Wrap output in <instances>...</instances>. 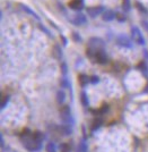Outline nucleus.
<instances>
[{"label": "nucleus", "instance_id": "nucleus-12", "mask_svg": "<svg viewBox=\"0 0 148 152\" xmlns=\"http://www.w3.org/2000/svg\"><path fill=\"white\" fill-rule=\"evenodd\" d=\"M20 7H22V9L25 12L26 14H28V15H31L32 17H34V18H36L38 20H40V17H39V15L35 13V12H33L32 9L30 8L28 6H26V5H23V4H20Z\"/></svg>", "mask_w": 148, "mask_h": 152}, {"label": "nucleus", "instance_id": "nucleus-23", "mask_svg": "<svg viewBox=\"0 0 148 152\" xmlns=\"http://www.w3.org/2000/svg\"><path fill=\"white\" fill-rule=\"evenodd\" d=\"M45 149H46V152H57V149H56V145H54L53 142L48 143L46 146H45Z\"/></svg>", "mask_w": 148, "mask_h": 152}, {"label": "nucleus", "instance_id": "nucleus-19", "mask_svg": "<svg viewBox=\"0 0 148 152\" xmlns=\"http://www.w3.org/2000/svg\"><path fill=\"white\" fill-rule=\"evenodd\" d=\"M80 101H82V103H83V106H84V107H88L90 101H88V98H87L86 92H84V91L80 93Z\"/></svg>", "mask_w": 148, "mask_h": 152}, {"label": "nucleus", "instance_id": "nucleus-31", "mask_svg": "<svg viewBox=\"0 0 148 152\" xmlns=\"http://www.w3.org/2000/svg\"><path fill=\"white\" fill-rule=\"evenodd\" d=\"M40 28H41V30H42V31L43 32H45V33H46V34H48V35H49V37H50V38H52V35H51V32L49 31V30H46V28H45V27H43V25H42V24H40Z\"/></svg>", "mask_w": 148, "mask_h": 152}, {"label": "nucleus", "instance_id": "nucleus-15", "mask_svg": "<svg viewBox=\"0 0 148 152\" xmlns=\"http://www.w3.org/2000/svg\"><path fill=\"white\" fill-rule=\"evenodd\" d=\"M138 69L140 70L145 76H148V66L145 60H142V61L139 63V65H138Z\"/></svg>", "mask_w": 148, "mask_h": 152}, {"label": "nucleus", "instance_id": "nucleus-24", "mask_svg": "<svg viewBox=\"0 0 148 152\" xmlns=\"http://www.w3.org/2000/svg\"><path fill=\"white\" fill-rule=\"evenodd\" d=\"M9 95H5V96H2V99H1V109H5L6 106L8 104V102H9Z\"/></svg>", "mask_w": 148, "mask_h": 152}, {"label": "nucleus", "instance_id": "nucleus-32", "mask_svg": "<svg viewBox=\"0 0 148 152\" xmlns=\"http://www.w3.org/2000/svg\"><path fill=\"white\" fill-rule=\"evenodd\" d=\"M142 26H144V28H145L146 31H148V22L147 20H142Z\"/></svg>", "mask_w": 148, "mask_h": 152}, {"label": "nucleus", "instance_id": "nucleus-34", "mask_svg": "<svg viewBox=\"0 0 148 152\" xmlns=\"http://www.w3.org/2000/svg\"><path fill=\"white\" fill-rule=\"evenodd\" d=\"M142 52H144V57L146 58V60H148V51L147 50H144Z\"/></svg>", "mask_w": 148, "mask_h": 152}, {"label": "nucleus", "instance_id": "nucleus-1", "mask_svg": "<svg viewBox=\"0 0 148 152\" xmlns=\"http://www.w3.org/2000/svg\"><path fill=\"white\" fill-rule=\"evenodd\" d=\"M23 141V145L25 148L26 150L31 152H35V151H39L41 150L42 148V142H38L33 137H25V139H22Z\"/></svg>", "mask_w": 148, "mask_h": 152}, {"label": "nucleus", "instance_id": "nucleus-8", "mask_svg": "<svg viewBox=\"0 0 148 152\" xmlns=\"http://www.w3.org/2000/svg\"><path fill=\"white\" fill-rule=\"evenodd\" d=\"M71 23L75 24L76 26L85 25L87 23V18H86V16H85L84 14H77V15H75L74 18L71 19Z\"/></svg>", "mask_w": 148, "mask_h": 152}, {"label": "nucleus", "instance_id": "nucleus-29", "mask_svg": "<svg viewBox=\"0 0 148 152\" xmlns=\"http://www.w3.org/2000/svg\"><path fill=\"white\" fill-rule=\"evenodd\" d=\"M79 151L80 152H87V145L85 142H80L79 144Z\"/></svg>", "mask_w": 148, "mask_h": 152}, {"label": "nucleus", "instance_id": "nucleus-26", "mask_svg": "<svg viewBox=\"0 0 148 152\" xmlns=\"http://www.w3.org/2000/svg\"><path fill=\"white\" fill-rule=\"evenodd\" d=\"M61 72H62V75L64 76H67V74H68V66H67L66 61L61 63Z\"/></svg>", "mask_w": 148, "mask_h": 152}, {"label": "nucleus", "instance_id": "nucleus-22", "mask_svg": "<svg viewBox=\"0 0 148 152\" xmlns=\"http://www.w3.org/2000/svg\"><path fill=\"white\" fill-rule=\"evenodd\" d=\"M136 8L142 14H145V15H148V10L146 9V7H144V5H142L140 2H136Z\"/></svg>", "mask_w": 148, "mask_h": 152}, {"label": "nucleus", "instance_id": "nucleus-6", "mask_svg": "<svg viewBox=\"0 0 148 152\" xmlns=\"http://www.w3.org/2000/svg\"><path fill=\"white\" fill-rule=\"evenodd\" d=\"M116 45H120V47H123V48H132V42H131V40L127 37V35H124V34H120V35H118L116 37Z\"/></svg>", "mask_w": 148, "mask_h": 152}, {"label": "nucleus", "instance_id": "nucleus-5", "mask_svg": "<svg viewBox=\"0 0 148 152\" xmlns=\"http://www.w3.org/2000/svg\"><path fill=\"white\" fill-rule=\"evenodd\" d=\"M105 42L101 38H90L88 41V48H92L94 50H101L104 49Z\"/></svg>", "mask_w": 148, "mask_h": 152}, {"label": "nucleus", "instance_id": "nucleus-28", "mask_svg": "<svg viewBox=\"0 0 148 152\" xmlns=\"http://www.w3.org/2000/svg\"><path fill=\"white\" fill-rule=\"evenodd\" d=\"M72 39H74V41H76V42H80V41H82V38H80V35L78 34L77 32H72Z\"/></svg>", "mask_w": 148, "mask_h": 152}, {"label": "nucleus", "instance_id": "nucleus-14", "mask_svg": "<svg viewBox=\"0 0 148 152\" xmlns=\"http://www.w3.org/2000/svg\"><path fill=\"white\" fill-rule=\"evenodd\" d=\"M53 56L57 58L58 60H61L62 59V50H61V48H60V45H54L53 47Z\"/></svg>", "mask_w": 148, "mask_h": 152}, {"label": "nucleus", "instance_id": "nucleus-4", "mask_svg": "<svg viewBox=\"0 0 148 152\" xmlns=\"http://www.w3.org/2000/svg\"><path fill=\"white\" fill-rule=\"evenodd\" d=\"M131 34H132V38L135 40L136 42L139 45H145L146 41H145V38L142 34V31L137 27V26H132L131 27Z\"/></svg>", "mask_w": 148, "mask_h": 152}, {"label": "nucleus", "instance_id": "nucleus-16", "mask_svg": "<svg viewBox=\"0 0 148 152\" xmlns=\"http://www.w3.org/2000/svg\"><path fill=\"white\" fill-rule=\"evenodd\" d=\"M60 85H61V88L62 89H68L71 91V84L69 82V80L67 78V76H64L62 78H61V81H60Z\"/></svg>", "mask_w": 148, "mask_h": 152}, {"label": "nucleus", "instance_id": "nucleus-3", "mask_svg": "<svg viewBox=\"0 0 148 152\" xmlns=\"http://www.w3.org/2000/svg\"><path fill=\"white\" fill-rule=\"evenodd\" d=\"M92 60H94V63H97L100 65H104V64L108 63V56L105 53V50L104 49H101V50H95V53H94V57Z\"/></svg>", "mask_w": 148, "mask_h": 152}, {"label": "nucleus", "instance_id": "nucleus-2", "mask_svg": "<svg viewBox=\"0 0 148 152\" xmlns=\"http://www.w3.org/2000/svg\"><path fill=\"white\" fill-rule=\"evenodd\" d=\"M60 117H61V121H64L66 125H69L71 126L72 125V116H71V111H70V107L69 106H64L60 109Z\"/></svg>", "mask_w": 148, "mask_h": 152}, {"label": "nucleus", "instance_id": "nucleus-27", "mask_svg": "<svg viewBox=\"0 0 148 152\" xmlns=\"http://www.w3.org/2000/svg\"><path fill=\"white\" fill-rule=\"evenodd\" d=\"M119 22H126L127 20V17L123 15V14H121V13H116V17Z\"/></svg>", "mask_w": 148, "mask_h": 152}, {"label": "nucleus", "instance_id": "nucleus-21", "mask_svg": "<svg viewBox=\"0 0 148 152\" xmlns=\"http://www.w3.org/2000/svg\"><path fill=\"white\" fill-rule=\"evenodd\" d=\"M122 9L126 13H128V12L131 10V2H130V0H122Z\"/></svg>", "mask_w": 148, "mask_h": 152}, {"label": "nucleus", "instance_id": "nucleus-7", "mask_svg": "<svg viewBox=\"0 0 148 152\" xmlns=\"http://www.w3.org/2000/svg\"><path fill=\"white\" fill-rule=\"evenodd\" d=\"M87 14L90 15V17L92 18H95L100 15H103V13L105 12V8L103 6H95V7H90L86 9Z\"/></svg>", "mask_w": 148, "mask_h": 152}, {"label": "nucleus", "instance_id": "nucleus-20", "mask_svg": "<svg viewBox=\"0 0 148 152\" xmlns=\"http://www.w3.org/2000/svg\"><path fill=\"white\" fill-rule=\"evenodd\" d=\"M102 123H103V121H102L101 118H96V119H94L93 123H92V129H93V131H95V129H97V128H100L101 125H102Z\"/></svg>", "mask_w": 148, "mask_h": 152}, {"label": "nucleus", "instance_id": "nucleus-30", "mask_svg": "<svg viewBox=\"0 0 148 152\" xmlns=\"http://www.w3.org/2000/svg\"><path fill=\"white\" fill-rule=\"evenodd\" d=\"M100 82V77L96 75H93L90 76V83H93V84H96V83Z\"/></svg>", "mask_w": 148, "mask_h": 152}, {"label": "nucleus", "instance_id": "nucleus-25", "mask_svg": "<svg viewBox=\"0 0 148 152\" xmlns=\"http://www.w3.org/2000/svg\"><path fill=\"white\" fill-rule=\"evenodd\" d=\"M60 150H61V152H70L71 151L70 145H69L68 143H62V144L60 145Z\"/></svg>", "mask_w": 148, "mask_h": 152}, {"label": "nucleus", "instance_id": "nucleus-33", "mask_svg": "<svg viewBox=\"0 0 148 152\" xmlns=\"http://www.w3.org/2000/svg\"><path fill=\"white\" fill-rule=\"evenodd\" d=\"M60 38H61V40L64 41V45H68V41H67V39L64 38V35H62V34H61V37H60Z\"/></svg>", "mask_w": 148, "mask_h": 152}, {"label": "nucleus", "instance_id": "nucleus-9", "mask_svg": "<svg viewBox=\"0 0 148 152\" xmlns=\"http://www.w3.org/2000/svg\"><path fill=\"white\" fill-rule=\"evenodd\" d=\"M85 6L84 0H71L69 2V7L74 10H80Z\"/></svg>", "mask_w": 148, "mask_h": 152}, {"label": "nucleus", "instance_id": "nucleus-10", "mask_svg": "<svg viewBox=\"0 0 148 152\" xmlns=\"http://www.w3.org/2000/svg\"><path fill=\"white\" fill-rule=\"evenodd\" d=\"M116 17V13L113 12V10H111V9L105 10L103 13V15H102V18H103L104 22H112Z\"/></svg>", "mask_w": 148, "mask_h": 152}, {"label": "nucleus", "instance_id": "nucleus-13", "mask_svg": "<svg viewBox=\"0 0 148 152\" xmlns=\"http://www.w3.org/2000/svg\"><path fill=\"white\" fill-rule=\"evenodd\" d=\"M59 133L61 134V135H64V136H68V135L71 134V127L69 125L64 124V125L59 127Z\"/></svg>", "mask_w": 148, "mask_h": 152}, {"label": "nucleus", "instance_id": "nucleus-18", "mask_svg": "<svg viewBox=\"0 0 148 152\" xmlns=\"http://www.w3.org/2000/svg\"><path fill=\"white\" fill-rule=\"evenodd\" d=\"M32 137L35 141H38V142H42L43 140H44V134L42 133V132H40V131H36V132H34V133L32 134Z\"/></svg>", "mask_w": 148, "mask_h": 152}, {"label": "nucleus", "instance_id": "nucleus-17", "mask_svg": "<svg viewBox=\"0 0 148 152\" xmlns=\"http://www.w3.org/2000/svg\"><path fill=\"white\" fill-rule=\"evenodd\" d=\"M64 101H66V93H64V91L60 90L57 92V102L59 104H62Z\"/></svg>", "mask_w": 148, "mask_h": 152}, {"label": "nucleus", "instance_id": "nucleus-11", "mask_svg": "<svg viewBox=\"0 0 148 152\" xmlns=\"http://www.w3.org/2000/svg\"><path fill=\"white\" fill-rule=\"evenodd\" d=\"M78 81H79L80 86L85 88L88 83H90V77H88V76L85 75V74H80V75L78 76Z\"/></svg>", "mask_w": 148, "mask_h": 152}, {"label": "nucleus", "instance_id": "nucleus-35", "mask_svg": "<svg viewBox=\"0 0 148 152\" xmlns=\"http://www.w3.org/2000/svg\"><path fill=\"white\" fill-rule=\"evenodd\" d=\"M144 93H148V83L147 85H146V88H145V90H144Z\"/></svg>", "mask_w": 148, "mask_h": 152}]
</instances>
